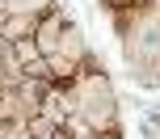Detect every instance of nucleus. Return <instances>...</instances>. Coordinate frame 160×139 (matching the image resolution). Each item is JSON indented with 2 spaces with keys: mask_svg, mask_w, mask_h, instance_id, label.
Instances as JSON below:
<instances>
[{
  "mask_svg": "<svg viewBox=\"0 0 160 139\" xmlns=\"http://www.w3.org/2000/svg\"><path fill=\"white\" fill-rule=\"evenodd\" d=\"M38 114L51 118L55 127H68V118L76 114V93H72V84H47V93H42V101H38Z\"/></svg>",
  "mask_w": 160,
  "mask_h": 139,
  "instance_id": "nucleus-3",
  "label": "nucleus"
},
{
  "mask_svg": "<svg viewBox=\"0 0 160 139\" xmlns=\"http://www.w3.org/2000/svg\"><path fill=\"white\" fill-rule=\"evenodd\" d=\"M76 93V118L88 122V131L97 139H122V114H118V89H114L110 72L101 59H88L80 67V76L72 80Z\"/></svg>",
  "mask_w": 160,
  "mask_h": 139,
  "instance_id": "nucleus-2",
  "label": "nucleus"
},
{
  "mask_svg": "<svg viewBox=\"0 0 160 139\" xmlns=\"http://www.w3.org/2000/svg\"><path fill=\"white\" fill-rule=\"evenodd\" d=\"M114 17V30L122 42V63H127L131 84L139 89H160V8L156 4H135Z\"/></svg>",
  "mask_w": 160,
  "mask_h": 139,
  "instance_id": "nucleus-1",
  "label": "nucleus"
},
{
  "mask_svg": "<svg viewBox=\"0 0 160 139\" xmlns=\"http://www.w3.org/2000/svg\"><path fill=\"white\" fill-rule=\"evenodd\" d=\"M0 89H4V80H0Z\"/></svg>",
  "mask_w": 160,
  "mask_h": 139,
  "instance_id": "nucleus-8",
  "label": "nucleus"
},
{
  "mask_svg": "<svg viewBox=\"0 0 160 139\" xmlns=\"http://www.w3.org/2000/svg\"><path fill=\"white\" fill-rule=\"evenodd\" d=\"M55 8H63V0H4V13H21V17H47L55 13Z\"/></svg>",
  "mask_w": 160,
  "mask_h": 139,
  "instance_id": "nucleus-5",
  "label": "nucleus"
},
{
  "mask_svg": "<svg viewBox=\"0 0 160 139\" xmlns=\"http://www.w3.org/2000/svg\"><path fill=\"white\" fill-rule=\"evenodd\" d=\"M34 30H38V17L4 13V30H0V38H4V42H17V38H34Z\"/></svg>",
  "mask_w": 160,
  "mask_h": 139,
  "instance_id": "nucleus-6",
  "label": "nucleus"
},
{
  "mask_svg": "<svg viewBox=\"0 0 160 139\" xmlns=\"http://www.w3.org/2000/svg\"><path fill=\"white\" fill-rule=\"evenodd\" d=\"M63 30H68V13H63V8H55V13H47V17L38 21V30H34V47H38L42 59L55 55V47H59V38H63Z\"/></svg>",
  "mask_w": 160,
  "mask_h": 139,
  "instance_id": "nucleus-4",
  "label": "nucleus"
},
{
  "mask_svg": "<svg viewBox=\"0 0 160 139\" xmlns=\"http://www.w3.org/2000/svg\"><path fill=\"white\" fill-rule=\"evenodd\" d=\"M0 30H4V13H0Z\"/></svg>",
  "mask_w": 160,
  "mask_h": 139,
  "instance_id": "nucleus-7",
  "label": "nucleus"
}]
</instances>
